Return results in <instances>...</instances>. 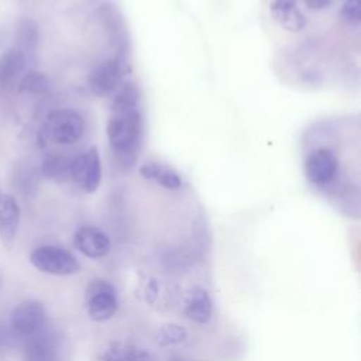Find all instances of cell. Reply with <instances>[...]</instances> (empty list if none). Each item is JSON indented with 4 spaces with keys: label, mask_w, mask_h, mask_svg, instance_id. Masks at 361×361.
I'll return each mask as SVG.
<instances>
[{
    "label": "cell",
    "mask_w": 361,
    "mask_h": 361,
    "mask_svg": "<svg viewBox=\"0 0 361 361\" xmlns=\"http://www.w3.org/2000/svg\"><path fill=\"white\" fill-rule=\"evenodd\" d=\"M69 166L71 159L61 155H52L44 162V173L49 178L63 180L69 178Z\"/></svg>",
    "instance_id": "obj_18"
},
{
    "label": "cell",
    "mask_w": 361,
    "mask_h": 361,
    "mask_svg": "<svg viewBox=\"0 0 361 361\" xmlns=\"http://www.w3.org/2000/svg\"><path fill=\"white\" fill-rule=\"evenodd\" d=\"M171 361H178V360H171Z\"/></svg>",
    "instance_id": "obj_23"
},
{
    "label": "cell",
    "mask_w": 361,
    "mask_h": 361,
    "mask_svg": "<svg viewBox=\"0 0 361 361\" xmlns=\"http://www.w3.org/2000/svg\"><path fill=\"white\" fill-rule=\"evenodd\" d=\"M31 264L44 274L66 276L79 271V262L76 257L58 245H41L35 248L30 255Z\"/></svg>",
    "instance_id": "obj_3"
},
{
    "label": "cell",
    "mask_w": 361,
    "mask_h": 361,
    "mask_svg": "<svg viewBox=\"0 0 361 361\" xmlns=\"http://www.w3.org/2000/svg\"><path fill=\"white\" fill-rule=\"evenodd\" d=\"M18 89L21 92H27V93L42 94L49 90V80L41 72L31 71L21 78V80L18 83Z\"/></svg>",
    "instance_id": "obj_16"
},
{
    "label": "cell",
    "mask_w": 361,
    "mask_h": 361,
    "mask_svg": "<svg viewBox=\"0 0 361 361\" xmlns=\"http://www.w3.org/2000/svg\"><path fill=\"white\" fill-rule=\"evenodd\" d=\"M340 17L351 25H358L361 21V0H345L340 10Z\"/></svg>",
    "instance_id": "obj_19"
},
{
    "label": "cell",
    "mask_w": 361,
    "mask_h": 361,
    "mask_svg": "<svg viewBox=\"0 0 361 361\" xmlns=\"http://www.w3.org/2000/svg\"><path fill=\"white\" fill-rule=\"evenodd\" d=\"M124 361H152L151 355L142 350H127V354L124 357Z\"/></svg>",
    "instance_id": "obj_20"
},
{
    "label": "cell",
    "mask_w": 361,
    "mask_h": 361,
    "mask_svg": "<svg viewBox=\"0 0 361 361\" xmlns=\"http://www.w3.org/2000/svg\"><path fill=\"white\" fill-rule=\"evenodd\" d=\"M25 69V55L18 49H8L0 56V86H10Z\"/></svg>",
    "instance_id": "obj_15"
},
{
    "label": "cell",
    "mask_w": 361,
    "mask_h": 361,
    "mask_svg": "<svg viewBox=\"0 0 361 361\" xmlns=\"http://www.w3.org/2000/svg\"><path fill=\"white\" fill-rule=\"evenodd\" d=\"M1 286H3V272L0 271V289H1Z\"/></svg>",
    "instance_id": "obj_22"
},
{
    "label": "cell",
    "mask_w": 361,
    "mask_h": 361,
    "mask_svg": "<svg viewBox=\"0 0 361 361\" xmlns=\"http://www.w3.org/2000/svg\"><path fill=\"white\" fill-rule=\"evenodd\" d=\"M140 175L144 179L155 182L168 190H178L183 185V179L178 171H175L169 165L155 161L142 164L140 166Z\"/></svg>",
    "instance_id": "obj_13"
},
{
    "label": "cell",
    "mask_w": 361,
    "mask_h": 361,
    "mask_svg": "<svg viewBox=\"0 0 361 361\" xmlns=\"http://www.w3.org/2000/svg\"><path fill=\"white\" fill-rule=\"evenodd\" d=\"M86 130L83 116L73 109H55L48 113L41 130V138L59 145L78 142Z\"/></svg>",
    "instance_id": "obj_2"
},
{
    "label": "cell",
    "mask_w": 361,
    "mask_h": 361,
    "mask_svg": "<svg viewBox=\"0 0 361 361\" xmlns=\"http://www.w3.org/2000/svg\"><path fill=\"white\" fill-rule=\"evenodd\" d=\"M305 175L313 185H329L338 172V159L329 148L313 149L305 159Z\"/></svg>",
    "instance_id": "obj_8"
},
{
    "label": "cell",
    "mask_w": 361,
    "mask_h": 361,
    "mask_svg": "<svg viewBox=\"0 0 361 361\" xmlns=\"http://www.w3.org/2000/svg\"><path fill=\"white\" fill-rule=\"evenodd\" d=\"M75 247L87 258H103L110 251V240L104 231L94 226H83L73 235Z\"/></svg>",
    "instance_id": "obj_9"
},
{
    "label": "cell",
    "mask_w": 361,
    "mask_h": 361,
    "mask_svg": "<svg viewBox=\"0 0 361 361\" xmlns=\"http://www.w3.org/2000/svg\"><path fill=\"white\" fill-rule=\"evenodd\" d=\"M124 62L120 56L109 58L90 72L87 86L97 97L111 96L124 80Z\"/></svg>",
    "instance_id": "obj_7"
},
{
    "label": "cell",
    "mask_w": 361,
    "mask_h": 361,
    "mask_svg": "<svg viewBox=\"0 0 361 361\" xmlns=\"http://www.w3.org/2000/svg\"><path fill=\"white\" fill-rule=\"evenodd\" d=\"M306 7L309 10H314V11H319V10H324L327 8L333 0H303Z\"/></svg>",
    "instance_id": "obj_21"
},
{
    "label": "cell",
    "mask_w": 361,
    "mask_h": 361,
    "mask_svg": "<svg viewBox=\"0 0 361 361\" xmlns=\"http://www.w3.org/2000/svg\"><path fill=\"white\" fill-rule=\"evenodd\" d=\"M10 323L18 336L30 338L44 330L47 323V310L38 300H23L13 309Z\"/></svg>",
    "instance_id": "obj_6"
},
{
    "label": "cell",
    "mask_w": 361,
    "mask_h": 361,
    "mask_svg": "<svg viewBox=\"0 0 361 361\" xmlns=\"http://www.w3.org/2000/svg\"><path fill=\"white\" fill-rule=\"evenodd\" d=\"M212 312H213V305L207 292L200 288H195L193 290H190L186 306H185L186 317L193 320L195 323L203 324L210 320Z\"/></svg>",
    "instance_id": "obj_14"
},
{
    "label": "cell",
    "mask_w": 361,
    "mask_h": 361,
    "mask_svg": "<svg viewBox=\"0 0 361 361\" xmlns=\"http://www.w3.org/2000/svg\"><path fill=\"white\" fill-rule=\"evenodd\" d=\"M69 178L86 193H93L99 189L102 182V161L96 147L71 159Z\"/></svg>",
    "instance_id": "obj_4"
},
{
    "label": "cell",
    "mask_w": 361,
    "mask_h": 361,
    "mask_svg": "<svg viewBox=\"0 0 361 361\" xmlns=\"http://www.w3.org/2000/svg\"><path fill=\"white\" fill-rule=\"evenodd\" d=\"M272 18L289 32H300L306 27V17L298 7V0H272L269 6Z\"/></svg>",
    "instance_id": "obj_10"
},
{
    "label": "cell",
    "mask_w": 361,
    "mask_h": 361,
    "mask_svg": "<svg viewBox=\"0 0 361 361\" xmlns=\"http://www.w3.org/2000/svg\"><path fill=\"white\" fill-rule=\"evenodd\" d=\"M25 361H58L59 350L54 336L38 333L30 337L24 347Z\"/></svg>",
    "instance_id": "obj_12"
},
{
    "label": "cell",
    "mask_w": 361,
    "mask_h": 361,
    "mask_svg": "<svg viewBox=\"0 0 361 361\" xmlns=\"http://www.w3.org/2000/svg\"><path fill=\"white\" fill-rule=\"evenodd\" d=\"M188 338V331L179 324H165L157 334V343L162 347L180 344Z\"/></svg>",
    "instance_id": "obj_17"
},
{
    "label": "cell",
    "mask_w": 361,
    "mask_h": 361,
    "mask_svg": "<svg viewBox=\"0 0 361 361\" xmlns=\"http://www.w3.org/2000/svg\"><path fill=\"white\" fill-rule=\"evenodd\" d=\"M140 100V89L131 80H123L111 94L106 133L114 162L124 171L137 164L142 147L144 118Z\"/></svg>",
    "instance_id": "obj_1"
},
{
    "label": "cell",
    "mask_w": 361,
    "mask_h": 361,
    "mask_svg": "<svg viewBox=\"0 0 361 361\" xmlns=\"http://www.w3.org/2000/svg\"><path fill=\"white\" fill-rule=\"evenodd\" d=\"M118 307L114 286L104 279H93L86 288L87 314L94 322L111 319Z\"/></svg>",
    "instance_id": "obj_5"
},
{
    "label": "cell",
    "mask_w": 361,
    "mask_h": 361,
    "mask_svg": "<svg viewBox=\"0 0 361 361\" xmlns=\"http://www.w3.org/2000/svg\"><path fill=\"white\" fill-rule=\"evenodd\" d=\"M20 224V207L11 195L0 192V238L4 245H11Z\"/></svg>",
    "instance_id": "obj_11"
}]
</instances>
